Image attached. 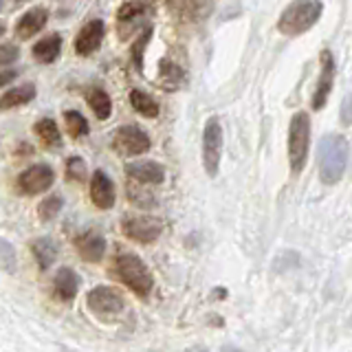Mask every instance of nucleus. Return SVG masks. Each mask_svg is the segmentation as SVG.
<instances>
[{
	"label": "nucleus",
	"instance_id": "obj_28",
	"mask_svg": "<svg viewBox=\"0 0 352 352\" xmlns=\"http://www.w3.org/2000/svg\"><path fill=\"white\" fill-rule=\"evenodd\" d=\"M0 269L5 273H16V251L5 238H0Z\"/></svg>",
	"mask_w": 352,
	"mask_h": 352
},
{
	"label": "nucleus",
	"instance_id": "obj_15",
	"mask_svg": "<svg viewBox=\"0 0 352 352\" xmlns=\"http://www.w3.org/2000/svg\"><path fill=\"white\" fill-rule=\"evenodd\" d=\"M128 179L137 181L141 185H161L165 181V168L159 161H132L126 165Z\"/></svg>",
	"mask_w": 352,
	"mask_h": 352
},
{
	"label": "nucleus",
	"instance_id": "obj_20",
	"mask_svg": "<svg viewBox=\"0 0 352 352\" xmlns=\"http://www.w3.org/2000/svg\"><path fill=\"white\" fill-rule=\"evenodd\" d=\"M86 102H88V106H91V110H93L99 121H106L110 115H113V99H110V95L104 91V88H99V86L88 88Z\"/></svg>",
	"mask_w": 352,
	"mask_h": 352
},
{
	"label": "nucleus",
	"instance_id": "obj_18",
	"mask_svg": "<svg viewBox=\"0 0 352 352\" xmlns=\"http://www.w3.org/2000/svg\"><path fill=\"white\" fill-rule=\"evenodd\" d=\"M60 53H62V38L58 33H51V36L33 44V58L40 64H53L60 58Z\"/></svg>",
	"mask_w": 352,
	"mask_h": 352
},
{
	"label": "nucleus",
	"instance_id": "obj_34",
	"mask_svg": "<svg viewBox=\"0 0 352 352\" xmlns=\"http://www.w3.org/2000/svg\"><path fill=\"white\" fill-rule=\"evenodd\" d=\"M187 352H207V350H203V348H192V350H187Z\"/></svg>",
	"mask_w": 352,
	"mask_h": 352
},
{
	"label": "nucleus",
	"instance_id": "obj_32",
	"mask_svg": "<svg viewBox=\"0 0 352 352\" xmlns=\"http://www.w3.org/2000/svg\"><path fill=\"white\" fill-rule=\"evenodd\" d=\"M16 77H18V71H14V69H0V88L14 84Z\"/></svg>",
	"mask_w": 352,
	"mask_h": 352
},
{
	"label": "nucleus",
	"instance_id": "obj_24",
	"mask_svg": "<svg viewBox=\"0 0 352 352\" xmlns=\"http://www.w3.org/2000/svg\"><path fill=\"white\" fill-rule=\"evenodd\" d=\"M130 106L148 119H154L159 115V104L154 102V97H150L146 91H139V88H132L130 91Z\"/></svg>",
	"mask_w": 352,
	"mask_h": 352
},
{
	"label": "nucleus",
	"instance_id": "obj_17",
	"mask_svg": "<svg viewBox=\"0 0 352 352\" xmlns=\"http://www.w3.org/2000/svg\"><path fill=\"white\" fill-rule=\"evenodd\" d=\"M80 291V278L69 267H62L53 278V293L60 302H73Z\"/></svg>",
	"mask_w": 352,
	"mask_h": 352
},
{
	"label": "nucleus",
	"instance_id": "obj_8",
	"mask_svg": "<svg viewBox=\"0 0 352 352\" xmlns=\"http://www.w3.org/2000/svg\"><path fill=\"white\" fill-rule=\"evenodd\" d=\"M121 231H124V236L132 242H139V245H152V242L159 240L161 231H163V223L154 216L132 214V216L124 218Z\"/></svg>",
	"mask_w": 352,
	"mask_h": 352
},
{
	"label": "nucleus",
	"instance_id": "obj_31",
	"mask_svg": "<svg viewBox=\"0 0 352 352\" xmlns=\"http://www.w3.org/2000/svg\"><path fill=\"white\" fill-rule=\"evenodd\" d=\"M339 115H341V121H344L346 126H352V93H348V95L344 97V102H341Z\"/></svg>",
	"mask_w": 352,
	"mask_h": 352
},
{
	"label": "nucleus",
	"instance_id": "obj_13",
	"mask_svg": "<svg viewBox=\"0 0 352 352\" xmlns=\"http://www.w3.org/2000/svg\"><path fill=\"white\" fill-rule=\"evenodd\" d=\"M91 201L97 209H113L117 201L115 183L104 170H95L91 176Z\"/></svg>",
	"mask_w": 352,
	"mask_h": 352
},
{
	"label": "nucleus",
	"instance_id": "obj_9",
	"mask_svg": "<svg viewBox=\"0 0 352 352\" xmlns=\"http://www.w3.org/2000/svg\"><path fill=\"white\" fill-rule=\"evenodd\" d=\"M335 75H337V60L330 49H324L319 55V77L315 84V93L311 99L313 110H322L328 102L330 93H333L335 86Z\"/></svg>",
	"mask_w": 352,
	"mask_h": 352
},
{
	"label": "nucleus",
	"instance_id": "obj_25",
	"mask_svg": "<svg viewBox=\"0 0 352 352\" xmlns=\"http://www.w3.org/2000/svg\"><path fill=\"white\" fill-rule=\"evenodd\" d=\"M64 126H66V132H69V137L73 139H82L88 135V130H91L86 117L80 110H64Z\"/></svg>",
	"mask_w": 352,
	"mask_h": 352
},
{
	"label": "nucleus",
	"instance_id": "obj_7",
	"mask_svg": "<svg viewBox=\"0 0 352 352\" xmlns=\"http://www.w3.org/2000/svg\"><path fill=\"white\" fill-rule=\"evenodd\" d=\"M150 148L152 141L148 132L135 124H126L113 132V150L119 152L121 157H139V154H146Z\"/></svg>",
	"mask_w": 352,
	"mask_h": 352
},
{
	"label": "nucleus",
	"instance_id": "obj_33",
	"mask_svg": "<svg viewBox=\"0 0 352 352\" xmlns=\"http://www.w3.org/2000/svg\"><path fill=\"white\" fill-rule=\"evenodd\" d=\"M223 352H245V350H240V348H223Z\"/></svg>",
	"mask_w": 352,
	"mask_h": 352
},
{
	"label": "nucleus",
	"instance_id": "obj_27",
	"mask_svg": "<svg viewBox=\"0 0 352 352\" xmlns=\"http://www.w3.org/2000/svg\"><path fill=\"white\" fill-rule=\"evenodd\" d=\"M152 38V27H143V31L137 36V42L132 44V62L139 71H143V53H146V47Z\"/></svg>",
	"mask_w": 352,
	"mask_h": 352
},
{
	"label": "nucleus",
	"instance_id": "obj_29",
	"mask_svg": "<svg viewBox=\"0 0 352 352\" xmlns=\"http://www.w3.org/2000/svg\"><path fill=\"white\" fill-rule=\"evenodd\" d=\"M66 179L75 183H84L86 179V161L82 157H71L66 161Z\"/></svg>",
	"mask_w": 352,
	"mask_h": 352
},
{
	"label": "nucleus",
	"instance_id": "obj_23",
	"mask_svg": "<svg viewBox=\"0 0 352 352\" xmlns=\"http://www.w3.org/2000/svg\"><path fill=\"white\" fill-rule=\"evenodd\" d=\"M36 135L42 141L44 148H60L62 146V135H60V128L55 124L53 119L44 117L36 124Z\"/></svg>",
	"mask_w": 352,
	"mask_h": 352
},
{
	"label": "nucleus",
	"instance_id": "obj_6",
	"mask_svg": "<svg viewBox=\"0 0 352 352\" xmlns=\"http://www.w3.org/2000/svg\"><path fill=\"white\" fill-rule=\"evenodd\" d=\"M220 159H223V126L218 117H209L203 130V168L207 176H214L220 170Z\"/></svg>",
	"mask_w": 352,
	"mask_h": 352
},
{
	"label": "nucleus",
	"instance_id": "obj_21",
	"mask_svg": "<svg viewBox=\"0 0 352 352\" xmlns=\"http://www.w3.org/2000/svg\"><path fill=\"white\" fill-rule=\"evenodd\" d=\"M187 80L185 71L181 69L179 64H174L170 60H161L159 64V84L165 91H176V88H181Z\"/></svg>",
	"mask_w": 352,
	"mask_h": 352
},
{
	"label": "nucleus",
	"instance_id": "obj_2",
	"mask_svg": "<svg viewBox=\"0 0 352 352\" xmlns=\"http://www.w3.org/2000/svg\"><path fill=\"white\" fill-rule=\"evenodd\" d=\"M324 14L322 0H293L278 18V31L282 36H302L308 29H313Z\"/></svg>",
	"mask_w": 352,
	"mask_h": 352
},
{
	"label": "nucleus",
	"instance_id": "obj_4",
	"mask_svg": "<svg viewBox=\"0 0 352 352\" xmlns=\"http://www.w3.org/2000/svg\"><path fill=\"white\" fill-rule=\"evenodd\" d=\"M289 165L293 174H300L306 168L308 152H311V117L304 110L295 113L289 124Z\"/></svg>",
	"mask_w": 352,
	"mask_h": 352
},
{
	"label": "nucleus",
	"instance_id": "obj_3",
	"mask_svg": "<svg viewBox=\"0 0 352 352\" xmlns=\"http://www.w3.org/2000/svg\"><path fill=\"white\" fill-rule=\"evenodd\" d=\"M115 275L121 284H126L139 297H148L154 289V278L148 264L135 253H121L115 258Z\"/></svg>",
	"mask_w": 352,
	"mask_h": 352
},
{
	"label": "nucleus",
	"instance_id": "obj_35",
	"mask_svg": "<svg viewBox=\"0 0 352 352\" xmlns=\"http://www.w3.org/2000/svg\"><path fill=\"white\" fill-rule=\"evenodd\" d=\"M5 9V0H0V11H3Z\"/></svg>",
	"mask_w": 352,
	"mask_h": 352
},
{
	"label": "nucleus",
	"instance_id": "obj_22",
	"mask_svg": "<svg viewBox=\"0 0 352 352\" xmlns=\"http://www.w3.org/2000/svg\"><path fill=\"white\" fill-rule=\"evenodd\" d=\"M36 86L33 84H20L14 86L11 91H7L3 97H0V110H9V108H18L29 104L33 97H36Z\"/></svg>",
	"mask_w": 352,
	"mask_h": 352
},
{
	"label": "nucleus",
	"instance_id": "obj_12",
	"mask_svg": "<svg viewBox=\"0 0 352 352\" xmlns=\"http://www.w3.org/2000/svg\"><path fill=\"white\" fill-rule=\"evenodd\" d=\"M104 36H106L104 20H97V18L88 20L86 25L80 31H77V36H75V42H73L75 53L82 55V58H86V55H93L99 47H102Z\"/></svg>",
	"mask_w": 352,
	"mask_h": 352
},
{
	"label": "nucleus",
	"instance_id": "obj_5",
	"mask_svg": "<svg viewBox=\"0 0 352 352\" xmlns=\"http://www.w3.org/2000/svg\"><path fill=\"white\" fill-rule=\"evenodd\" d=\"M86 306L99 319H110L126 308V297L113 286H95L86 295Z\"/></svg>",
	"mask_w": 352,
	"mask_h": 352
},
{
	"label": "nucleus",
	"instance_id": "obj_26",
	"mask_svg": "<svg viewBox=\"0 0 352 352\" xmlns=\"http://www.w3.org/2000/svg\"><path fill=\"white\" fill-rule=\"evenodd\" d=\"M62 207H64V198L60 194H51L38 205V216H40V220H44V223H49V220H53L62 212Z\"/></svg>",
	"mask_w": 352,
	"mask_h": 352
},
{
	"label": "nucleus",
	"instance_id": "obj_16",
	"mask_svg": "<svg viewBox=\"0 0 352 352\" xmlns=\"http://www.w3.org/2000/svg\"><path fill=\"white\" fill-rule=\"evenodd\" d=\"M47 20H49V11L44 9V7H33V9H29L27 14H22V18L18 20L16 36L20 40H29L31 36H36V33H40L44 29Z\"/></svg>",
	"mask_w": 352,
	"mask_h": 352
},
{
	"label": "nucleus",
	"instance_id": "obj_30",
	"mask_svg": "<svg viewBox=\"0 0 352 352\" xmlns=\"http://www.w3.org/2000/svg\"><path fill=\"white\" fill-rule=\"evenodd\" d=\"M20 58V49L16 44H0V66L14 64Z\"/></svg>",
	"mask_w": 352,
	"mask_h": 352
},
{
	"label": "nucleus",
	"instance_id": "obj_1",
	"mask_svg": "<svg viewBox=\"0 0 352 352\" xmlns=\"http://www.w3.org/2000/svg\"><path fill=\"white\" fill-rule=\"evenodd\" d=\"M350 143L344 135H326L319 141L317 150V170L319 181L324 185H337L348 170Z\"/></svg>",
	"mask_w": 352,
	"mask_h": 352
},
{
	"label": "nucleus",
	"instance_id": "obj_14",
	"mask_svg": "<svg viewBox=\"0 0 352 352\" xmlns=\"http://www.w3.org/2000/svg\"><path fill=\"white\" fill-rule=\"evenodd\" d=\"M75 249L80 253L82 260L97 264V262H102L106 253V238L99 234L97 229H88L82 236L75 238Z\"/></svg>",
	"mask_w": 352,
	"mask_h": 352
},
{
	"label": "nucleus",
	"instance_id": "obj_10",
	"mask_svg": "<svg viewBox=\"0 0 352 352\" xmlns=\"http://www.w3.org/2000/svg\"><path fill=\"white\" fill-rule=\"evenodd\" d=\"M152 14H154L152 0H128L126 5H121V9L117 11V29L121 31V38H128V33L141 27Z\"/></svg>",
	"mask_w": 352,
	"mask_h": 352
},
{
	"label": "nucleus",
	"instance_id": "obj_11",
	"mask_svg": "<svg viewBox=\"0 0 352 352\" xmlns=\"http://www.w3.org/2000/svg\"><path fill=\"white\" fill-rule=\"evenodd\" d=\"M55 183V172L47 163H36L18 176V190L25 196H36L47 192Z\"/></svg>",
	"mask_w": 352,
	"mask_h": 352
},
{
	"label": "nucleus",
	"instance_id": "obj_36",
	"mask_svg": "<svg viewBox=\"0 0 352 352\" xmlns=\"http://www.w3.org/2000/svg\"><path fill=\"white\" fill-rule=\"evenodd\" d=\"M3 33H5V25H0V36H3Z\"/></svg>",
	"mask_w": 352,
	"mask_h": 352
},
{
	"label": "nucleus",
	"instance_id": "obj_19",
	"mask_svg": "<svg viewBox=\"0 0 352 352\" xmlns=\"http://www.w3.org/2000/svg\"><path fill=\"white\" fill-rule=\"evenodd\" d=\"M31 253L36 258L38 267L42 271H47L49 267H53L55 260H58V245L51 238H36L31 242Z\"/></svg>",
	"mask_w": 352,
	"mask_h": 352
}]
</instances>
